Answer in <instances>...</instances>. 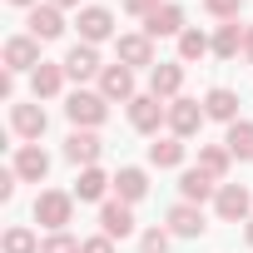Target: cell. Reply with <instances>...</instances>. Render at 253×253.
<instances>
[{
    "instance_id": "1",
    "label": "cell",
    "mask_w": 253,
    "mask_h": 253,
    "mask_svg": "<svg viewBox=\"0 0 253 253\" xmlns=\"http://www.w3.org/2000/svg\"><path fill=\"white\" fill-rule=\"evenodd\" d=\"M70 213H75V199H70V194H60V189H45V194L35 199V218H40L45 228H55V233H65Z\"/></svg>"
},
{
    "instance_id": "2",
    "label": "cell",
    "mask_w": 253,
    "mask_h": 253,
    "mask_svg": "<svg viewBox=\"0 0 253 253\" xmlns=\"http://www.w3.org/2000/svg\"><path fill=\"white\" fill-rule=\"evenodd\" d=\"M45 60H40V40L35 35H15V40H5V70H40Z\"/></svg>"
},
{
    "instance_id": "3",
    "label": "cell",
    "mask_w": 253,
    "mask_h": 253,
    "mask_svg": "<svg viewBox=\"0 0 253 253\" xmlns=\"http://www.w3.org/2000/svg\"><path fill=\"white\" fill-rule=\"evenodd\" d=\"M65 114H70L75 124H84V129H94V124H104L109 109H104V94H84V89H80V94H70Z\"/></svg>"
},
{
    "instance_id": "4",
    "label": "cell",
    "mask_w": 253,
    "mask_h": 253,
    "mask_svg": "<svg viewBox=\"0 0 253 253\" xmlns=\"http://www.w3.org/2000/svg\"><path fill=\"white\" fill-rule=\"evenodd\" d=\"M199 124H204V109H199V99H174V104H169V129H174V139H189V134H199Z\"/></svg>"
},
{
    "instance_id": "5",
    "label": "cell",
    "mask_w": 253,
    "mask_h": 253,
    "mask_svg": "<svg viewBox=\"0 0 253 253\" xmlns=\"http://www.w3.org/2000/svg\"><path fill=\"white\" fill-rule=\"evenodd\" d=\"M80 35H84V45L109 40V35H114V15H109L104 5H84V10H80Z\"/></svg>"
},
{
    "instance_id": "6",
    "label": "cell",
    "mask_w": 253,
    "mask_h": 253,
    "mask_svg": "<svg viewBox=\"0 0 253 253\" xmlns=\"http://www.w3.org/2000/svg\"><path fill=\"white\" fill-rule=\"evenodd\" d=\"M15 174L30 179V184H40V179L50 174V154H45L40 144H20V154H15Z\"/></svg>"
},
{
    "instance_id": "7",
    "label": "cell",
    "mask_w": 253,
    "mask_h": 253,
    "mask_svg": "<svg viewBox=\"0 0 253 253\" xmlns=\"http://www.w3.org/2000/svg\"><path fill=\"white\" fill-rule=\"evenodd\" d=\"M248 209H253V199H248L243 184H223V189H218V218L238 223V218H248Z\"/></svg>"
},
{
    "instance_id": "8",
    "label": "cell",
    "mask_w": 253,
    "mask_h": 253,
    "mask_svg": "<svg viewBox=\"0 0 253 253\" xmlns=\"http://www.w3.org/2000/svg\"><path fill=\"white\" fill-rule=\"evenodd\" d=\"M65 159H70V164H84V169H94V159H99V139H94L89 129H75V134L65 139Z\"/></svg>"
},
{
    "instance_id": "9",
    "label": "cell",
    "mask_w": 253,
    "mask_h": 253,
    "mask_svg": "<svg viewBox=\"0 0 253 253\" xmlns=\"http://www.w3.org/2000/svg\"><path fill=\"white\" fill-rule=\"evenodd\" d=\"M99 89H104V99H129V94H134L129 65H109V70H99Z\"/></svg>"
},
{
    "instance_id": "10",
    "label": "cell",
    "mask_w": 253,
    "mask_h": 253,
    "mask_svg": "<svg viewBox=\"0 0 253 253\" xmlns=\"http://www.w3.org/2000/svg\"><path fill=\"white\" fill-rule=\"evenodd\" d=\"M99 223H104V238H129V233H134L129 204H104V209H99Z\"/></svg>"
},
{
    "instance_id": "11",
    "label": "cell",
    "mask_w": 253,
    "mask_h": 253,
    "mask_svg": "<svg viewBox=\"0 0 253 253\" xmlns=\"http://www.w3.org/2000/svg\"><path fill=\"white\" fill-rule=\"evenodd\" d=\"M10 124H15L20 139H40V134H45V109H40V104H15V109H10Z\"/></svg>"
},
{
    "instance_id": "12",
    "label": "cell",
    "mask_w": 253,
    "mask_h": 253,
    "mask_svg": "<svg viewBox=\"0 0 253 253\" xmlns=\"http://www.w3.org/2000/svg\"><path fill=\"white\" fill-rule=\"evenodd\" d=\"M164 114H169V109H164L154 94H144V99H134V104H129V124H134V129H144V134H154V129H159V119H164Z\"/></svg>"
},
{
    "instance_id": "13",
    "label": "cell",
    "mask_w": 253,
    "mask_h": 253,
    "mask_svg": "<svg viewBox=\"0 0 253 253\" xmlns=\"http://www.w3.org/2000/svg\"><path fill=\"white\" fill-rule=\"evenodd\" d=\"M169 228H174L179 238H199V233H204V213H199L194 204H174V209H169Z\"/></svg>"
},
{
    "instance_id": "14",
    "label": "cell",
    "mask_w": 253,
    "mask_h": 253,
    "mask_svg": "<svg viewBox=\"0 0 253 253\" xmlns=\"http://www.w3.org/2000/svg\"><path fill=\"white\" fill-rule=\"evenodd\" d=\"M60 30H65V20H60L55 5H35V10H30V35H35V40H55Z\"/></svg>"
},
{
    "instance_id": "15",
    "label": "cell",
    "mask_w": 253,
    "mask_h": 253,
    "mask_svg": "<svg viewBox=\"0 0 253 253\" xmlns=\"http://www.w3.org/2000/svg\"><path fill=\"white\" fill-rule=\"evenodd\" d=\"M65 75H75V80L99 75V55H94V45H75V50L65 55Z\"/></svg>"
},
{
    "instance_id": "16",
    "label": "cell",
    "mask_w": 253,
    "mask_h": 253,
    "mask_svg": "<svg viewBox=\"0 0 253 253\" xmlns=\"http://www.w3.org/2000/svg\"><path fill=\"white\" fill-rule=\"evenodd\" d=\"M119 60H124V65H154L149 35H119Z\"/></svg>"
},
{
    "instance_id": "17",
    "label": "cell",
    "mask_w": 253,
    "mask_h": 253,
    "mask_svg": "<svg viewBox=\"0 0 253 253\" xmlns=\"http://www.w3.org/2000/svg\"><path fill=\"white\" fill-rule=\"evenodd\" d=\"M154 35H184V10L179 5H159L154 15H149V40Z\"/></svg>"
},
{
    "instance_id": "18",
    "label": "cell",
    "mask_w": 253,
    "mask_h": 253,
    "mask_svg": "<svg viewBox=\"0 0 253 253\" xmlns=\"http://www.w3.org/2000/svg\"><path fill=\"white\" fill-rule=\"evenodd\" d=\"M179 84H184V70H179V65H154V70H149V89H154V99L179 94Z\"/></svg>"
},
{
    "instance_id": "19",
    "label": "cell",
    "mask_w": 253,
    "mask_h": 253,
    "mask_svg": "<svg viewBox=\"0 0 253 253\" xmlns=\"http://www.w3.org/2000/svg\"><path fill=\"white\" fill-rule=\"evenodd\" d=\"M114 189H119L124 204H134V199L149 194V179H144V169H119V174H114Z\"/></svg>"
},
{
    "instance_id": "20",
    "label": "cell",
    "mask_w": 253,
    "mask_h": 253,
    "mask_svg": "<svg viewBox=\"0 0 253 253\" xmlns=\"http://www.w3.org/2000/svg\"><path fill=\"white\" fill-rule=\"evenodd\" d=\"M223 149H228V154H238V159H253V124H248V119H233V124H228Z\"/></svg>"
},
{
    "instance_id": "21",
    "label": "cell",
    "mask_w": 253,
    "mask_h": 253,
    "mask_svg": "<svg viewBox=\"0 0 253 253\" xmlns=\"http://www.w3.org/2000/svg\"><path fill=\"white\" fill-rule=\"evenodd\" d=\"M204 114H209V119H228V124H233V114H238V94H233V89H209Z\"/></svg>"
},
{
    "instance_id": "22",
    "label": "cell",
    "mask_w": 253,
    "mask_h": 253,
    "mask_svg": "<svg viewBox=\"0 0 253 253\" xmlns=\"http://www.w3.org/2000/svg\"><path fill=\"white\" fill-rule=\"evenodd\" d=\"M179 194H184V204H204V199L213 194V179H209L204 169H189V174L179 179Z\"/></svg>"
},
{
    "instance_id": "23",
    "label": "cell",
    "mask_w": 253,
    "mask_h": 253,
    "mask_svg": "<svg viewBox=\"0 0 253 253\" xmlns=\"http://www.w3.org/2000/svg\"><path fill=\"white\" fill-rule=\"evenodd\" d=\"M60 65H40L35 75H30V89H35V99H50V94H60Z\"/></svg>"
},
{
    "instance_id": "24",
    "label": "cell",
    "mask_w": 253,
    "mask_h": 253,
    "mask_svg": "<svg viewBox=\"0 0 253 253\" xmlns=\"http://www.w3.org/2000/svg\"><path fill=\"white\" fill-rule=\"evenodd\" d=\"M149 164H159V169L184 164V144H179V139H154V144H149Z\"/></svg>"
},
{
    "instance_id": "25",
    "label": "cell",
    "mask_w": 253,
    "mask_h": 253,
    "mask_svg": "<svg viewBox=\"0 0 253 253\" xmlns=\"http://www.w3.org/2000/svg\"><path fill=\"white\" fill-rule=\"evenodd\" d=\"M114 179H104L99 169H84L80 174V184H75V199H104V189H109Z\"/></svg>"
},
{
    "instance_id": "26",
    "label": "cell",
    "mask_w": 253,
    "mask_h": 253,
    "mask_svg": "<svg viewBox=\"0 0 253 253\" xmlns=\"http://www.w3.org/2000/svg\"><path fill=\"white\" fill-rule=\"evenodd\" d=\"M238 50H243V35H238V25H223V30L213 35V55H218V60H233Z\"/></svg>"
},
{
    "instance_id": "27",
    "label": "cell",
    "mask_w": 253,
    "mask_h": 253,
    "mask_svg": "<svg viewBox=\"0 0 253 253\" xmlns=\"http://www.w3.org/2000/svg\"><path fill=\"white\" fill-rule=\"evenodd\" d=\"M179 55H184V60H204V55H209L204 30H184V35H179Z\"/></svg>"
},
{
    "instance_id": "28",
    "label": "cell",
    "mask_w": 253,
    "mask_h": 253,
    "mask_svg": "<svg viewBox=\"0 0 253 253\" xmlns=\"http://www.w3.org/2000/svg\"><path fill=\"white\" fill-rule=\"evenodd\" d=\"M199 169H204L209 179H223V174H228V149H204V154H199Z\"/></svg>"
},
{
    "instance_id": "29",
    "label": "cell",
    "mask_w": 253,
    "mask_h": 253,
    "mask_svg": "<svg viewBox=\"0 0 253 253\" xmlns=\"http://www.w3.org/2000/svg\"><path fill=\"white\" fill-rule=\"evenodd\" d=\"M5 253H40V243H35L30 228H10L5 233Z\"/></svg>"
},
{
    "instance_id": "30",
    "label": "cell",
    "mask_w": 253,
    "mask_h": 253,
    "mask_svg": "<svg viewBox=\"0 0 253 253\" xmlns=\"http://www.w3.org/2000/svg\"><path fill=\"white\" fill-rule=\"evenodd\" d=\"M40 253H84V243L70 238V233H50V238L40 243Z\"/></svg>"
},
{
    "instance_id": "31",
    "label": "cell",
    "mask_w": 253,
    "mask_h": 253,
    "mask_svg": "<svg viewBox=\"0 0 253 253\" xmlns=\"http://www.w3.org/2000/svg\"><path fill=\"white\" fill-rule=\"evenodd\" d=\"M139 253H169V233H164V228H149V233L139 238Z\"/></svg>"
},
{
    "instance_id": "32",
    "label": "cell",
    "mask_w": 253,
    "mask_h": 253,
    "mask_svg": "<svg viewBox=\"0 0 253 253\" xmlns=\"http://www.w3.org/2000/svg\"><path fill=\"white\" fill-rule=\"evenodd\" d=\"M204 5H209V15H238L243 0H204Z\"/></svg>"
},
{
    "instance_id": "33",
    "label": "cell",
    "mask_w": 253,
    "mask_h": 253,
    "mask_svg": "<svg viewBox=\"0 0 253 253\" xmlns=\"http://www.w3.org/2000/svg\"><path fill=\"white\" fill-rule=\"evenodd\" d=\"M124 10H129V15H154L159 0H124Z\"/></svg>"
},
{
    "instance_id": "34",
    "label": "cell",
    "mask_w": 253,
    "mask_h": 253,
    "mask_svg": "<svg viewBox=\"0 0 253 253\" xmlns=\"http://www.w3.org/2000/svg\"><path fill=\"white\" fill-rule=\"evenodd\" d=\"M15 179H20L15 169H5V174H0V199H5V204L15 199Z\"/></svg>"
},
{
    "instance_id": "35",
    "label": "cell",
    "mask_w": 253,
    "mask_h": 253,
    "mask_svg": "<svg viewBox=\"0 0 253 253\" xmlns=\"http://www.w3.org/2000/svg\"><path fill=\"white\" fill-rule=\"evenodd\" d=\"M84 253H114V243H109V238H89V243H84Z\"/></svg>"
},
{
    "instance_id": "36",
    "label": "cell",
    "mask_w": 253,
    "mask_h": 253,
    "mask_svg": "<svg viewBox=\"0 0 253 253\" xmlns=\"http://www.w3.org/2000/svg\"><path fill=\"white\" fill-rule=\"evenodd\" d=\"M243 55H248V60H253V30H248V35H243Z\"/></svg>"
},
{
    "instance_id": "37",
    "label": "cell",
    "mask_w": 253,
    "mask_h": 253,
    "mask_svg": "<svg viewBox=\"0 0 253 253\" xmlns=\"http://www.w3.org/2000/svg\"><path fill=\"white\" fill-rule=\"evenodd\" d=\"M50 5H55V10H60V5H80V0H50Z\"/></svg>"
},
{
    "instance_id": "38",
    "label": "cell",
    "mask_w": 253,
    "mask_h": 253,
    "mask_svg": "<svg viewBox=\"0 0 253 253\" xmlns=\"http://www.w3.org/2000/svg\"><path fill=\"white\" fill-rule=\"evenodd\" d=\"M10 5H35V0H10Z\"/></svg>"
},
{
    "instance_id": "39",
    "label": "cell",
    "mask_w": 253,
    "mask_h": 253,
    "mask_svg": "<svg viewBox=\"0 0 253 253\" xmlns=\"http://www.w3.org/2000/svg\"><path fill=\"white\" fill-rule=\"evenodd\" d=\"M248 243H253V218H248Z\"/></svg>"
}]
</instances>
